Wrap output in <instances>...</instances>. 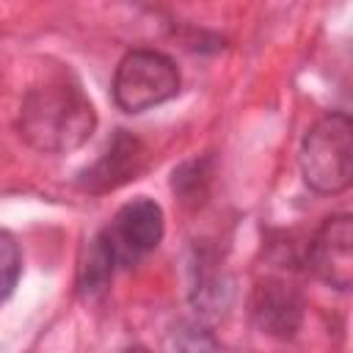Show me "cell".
<instances>
[{
  "instance_id": "9c48e42d",
  "label": "cell",
  "mask_w": 353,
  "mask_h": 353,
  "mask_svg": "<svg viewBox=\"0 0 353 353\" xmlns=\"http://www.w3.org/2000/svg\"><path fill=\"white\" fill-rule=\"evenodd\" d=\"M22 273V251L11 232H0V303L11 298Z\"/></svg>"
},
{
  "instance_id": "ba28073f",
  "label": "cell",
  "mask_w": 353,
  "mask_h": 353,
  "mask_svg": "<svg viewBox=\"0 0 353 353\" xmlns=\"http://www.w3.org/2000/svg\"><path fill=\"white\" fill-rule=\"evenodd\" d=\"M116 270V259H113V251L105 240V234L99 232L91 245H88V256L80 268V290L85 295H97V292H105V287L110 284V276Z\"/></svg>"
},
{
  "instance_id": "8fae6325",
  "label": "cell",
  "mask_w": 353,
  "mask_h": 353,
  "mask_svg": "<svg viewBox=\"0 0 353 353\" xmlns=\"http://www.w3.org/2000/svg\"><path fill=\"white\" fill-rule=\"evenodd\" d=\"M190 171L193 174H188V168L182 165L179 171H174V190H179L182 196H185V201L188 199H196V196H204V182H207V176H204V163H199V160H193L190 163Z\"/></svg>"
},
{
  "instance_id": "277c9868",
  "label": "cell",
  "mask_w": 353,
  "mask_h": 353,
  "mask_svg": "<svg viewBox=\"0 0 353 353\" xmlns=\"http://www.w3.org/2000/svg\"><path fill=\"white\" fill-rule=\"evenodd\" d=\"M163 232H165L163 210L157 201H152L146 196L127 201L116 212L110 226L102 229V234L113 251V259L121 268H130L138 262V256L154 251L163 240Z\"/></svg>"
},
{
  "instance_id": "6da1fadb",
  "label": "cell",
  "mask_w": 353,
  "mask_h": 353,
  "mask_svg": "<svg viewBox=\"0 0 353 353\" xmlns=\"http://www.w3.org/2000/svg\"><path fill=\"white\" fill-rule=\"evenodd\" d=\"M19 135L28 146L44 154H63L80 149L94 127L97 113L77 85L47 83L28 91L17 119Z\"/></svg>"
},
{
  "instance_id": "30bf717a",
  "label": "cell",
  "mask_w": 353,
  "mask_h": 353,
  "mask_svg": "<svg viewBox=\"0 0 353 353\" xmlns=\"http://www.w3.org/2000/svg\"><path fill=\"white\" fill-rule=\"evenodd\" d=\"M176 347L179 353H223L215 336L196 323H188L176 331Z\"/></svg>"
},
{
  "instance_id": "3957f363",
  "label": "cell",
  "mask_w": 353,
  "mask_h": 353,
  "mask_svg": "<svg viewBox=\"0 0 353 353\" xmlns=\"http://www.w3.org/2000/svg\"><path fill=\"white\" fill-rule=\"evenodd\" d=\"M182 77L176 63L157 50L127 52L113 74V99L127 113H143L179 94Z\"/></svg>"
},
{
  "instance_id": "52a82bcc",
  "label": "cell",
  "mask_w": 353,
  "mask_h": 353,
  "mask_svg": "<svg viewBox=\"0 0 353 353\" xmlns=\"http://www.w3.org/2000/svg\"><path fill=\"white\" fill-rule=\"evenodd\" d=\"M248 306H251V317L256 328L279 339L295 336V331L303 323V309H306L303 295L279 276L259 279L251 290Z\"/></svg>"
},
{
  "instance_id": "7a4b0ae2",
  "label": "cell",
  "mask_w": 353,
  "mask_h": 353,
  "mask_svg": "<svg viewBox=\"0 0 353 353\" xmlns=\"http://www.w3.org/2000/svg\"><path fill=\"white\" fill-rule=\"evenodd\" d=\"M298 165L303 182L325 196L342 193L353 179V121L347 113H325L301 143Z\"/></svg>"
},
{
  "instance_id": "7c38bea8",
  "label": "cell",
  "mask_w": 353,
  "mask_h": 353,
  "mask_svg": "<svg viewBox=\"0 0 353 353\" xmlns=\"http://www.w3.org/2000/svg\"><path fill=\"white\" fill-rule=\"evenodd\" d=\"M124 353H152L149 347H141V345H132V347H127Z\"/></svg>"
},
{
  "instance_id": "8992f818",
  "label": "cell",
  "mask_w": 353,
  "mask_h": 353,
  "mask_svg": "<svg viewBox=\"0 0 353 353\" xmlns=\"http://www.w3.org/2000/svg\"><path fill=\"white\" fill-rule=\"evenodd\" d=\"M143 165H146L143 143L135 135H130L127 130H116V135L108 141V146L99 152V157L77 174V185L88 193H110V190L138 179Z\"/></svg>"
},
{
  "instance_id": "5b68a950",
  "label": "cell",
  "mask_w": 353,
  "mask_h": 353,
  "mask_svg": "<svg viewBox=\"0 0 353 353\" xmlns=\"http://www.w3.org/2000/svg\"><path fill=\"white\" fill-rule=\"evenodd\" d=\"M306 268L334 290L353 284V218L347 212L328 215L306 248Z\"/></svg>"
}]
</instances>
